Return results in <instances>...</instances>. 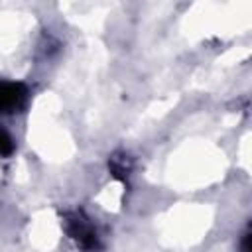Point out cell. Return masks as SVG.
Instances as JSON below:
<instances>
[{"label": "cell", "mask_w": 252, "mask_h": 252, "mask_svg": "<svg viewBox=\"0 0 252 252\" xmlns=\"http://www.w3.org/2000/svg\"><path fill=\"white\" fill-rule=\"evenodd\" d=\"M63 226L69 238L85 252H96L100 248V236L94 222L81 211L67 213L63 217Z\"/></svg>", "instance_id": "1"}, {"label": "cell", "mask_w": 252, "mask_h": 252, "mask_svg": "<svg viewBox=\"0 0 252 252\" xmlns=\"http://www.w3.org/2000/svg\"><path fill=\"white\" fill-rule=\"evenodd\" d=\"M30 91L24 83L18 81H0V114L20 112L28 102Z\"/></svg>", "instance_id": "2"}, {"label": "cell", "mask_w": 252, "mask_h": 252, "mask_svg": "<svg viewBox=\"0 0 252 252\" xmlns=\"http://www.w3.org/2000/svg\"><path fill=\"white\" fill-rule=\"evenodd\" d=\"M110 171L118 177H126L130 173V158L126 154H116L110 158Z\"/></svg>", "instance_id": "3"}, {"label": "cell", "mask_w": 252, "mask_h": 252, "mask_svg": "<svg viewBox=\"0 0 252 252\" xmlns=\"http://www.w3.org/2000/svg\"><path fill=\"white\" fill-rule=\"evenodd\" d=\"M16 150V142L12 138V134L0 126V158H10Z\"/></svg>", "instance_id": "4"}]
</instances>
